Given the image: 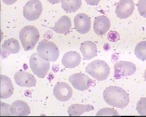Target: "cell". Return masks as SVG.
<instances>
[{"label":"cell","instance_id":"obj_1","mask_svg":"<svg viewBox=\"0 0 146 117\" xmlns=\"http://www.w3.org/2000/svg\"><path fill=\"white\" fill-rule=\"evenodd\" d=\"M104 101L110 106L119 108H125L129 102L128 94L123 88L116 86H110L103 92Z\"/></svg>","mask_w":146,"mask_h":117},{"label":"cell","instance_id":"obj_2","mask_svg":"<svg viewBox=\"0 0 146 117\" xmlns=\"http://www.w3.org/2000/svg\"><path fill=\"white\" fill-rule=\"evenodd\" d=\"M39 37V31L34 26L25 27L19 33V38L21 44L25 51L33 49L38 43Z\"/></svg>","mask_w":146,"mask_h":117},{"label":"cell","instance_id":"obj_3","mask_svg":"<svg viewBox=\"0 0 146 117\" xmlns=\"http://www.w3.org/2000/svg\"><path fill=\"white\" fill-rule=\"evenodd\" d=\"M85 70L86 73L98 81L106 80L110 73L108 64L102 60L92 61L87 65Z\"/></svg>","mask_w":146,"mask_h":117},{"label":"cell","instance_id":"obj_4","mask_svg":"<svg viewBox=\"0 0 146 117\" xmlns=\"http://www.w3.org/2000/svg\"><path fill=\"white\" fill-rule=\"evenodd\" d=\"M37 53L43 60L48 62H54L59 56V51L57 46L51 41L42 40L36 48Z\"/></svg>","mask_w":146,"mask_h":117},{"label":"cell","instance_id":"obj_5","mask_svg":"<svg viewBox=\"0 0 146 117\" xmlns=\"http://www.w3.org/2000/svg\"><path fill=\"white\" fill-rule=\"evenodd\" d=\"M30 66L35 74L39 78H44L50 68V64L42 59L38 53L33 54L29 60Z\"/></svg>","mask_w":146,"mask_h":117},{"label":"cell","instance_id":"obj_6","mask_svg":"<svg viewBox=\"0 0 146 117\" xmlns=\"http://www.w3.org/2000/svg\"><path fill=\"white\" fill-rule=\"evenodd\" d=\"M68 80L75 89L80 91L88 90L95 82V80L82 73H76L72 75Z\"/></svg>","mask_w":146,"mask_h":117},{"label":"cell","instance_id":"obj_7","mask_svg":"<svg viewBox=\"0 0 146 117\" xmlns=\"http://www.w3.org/2000/svg\"><path fill=\"white\" fill-rule=\"evenodd\" d=\"M43 7L39 0H30L23 7V16L29 21H34L39 19L42 14Z\"/></svg>","mask_w":146,"mask_h":117},{"label":"cell","instance_id":"obj_8","mask_svg":"<svg viewBox=\"0 0 146 117\" xmlns=\"http://www.w3.org/2000/svg\"><path fill=\"white\" fill-rule=\"evenodd\" d=\"M114 77L119 79L134 74L136 70V65L131 62L121 61L116 62L114 66Z\"/></svg>","mask_w":146,"mask_h":117},{"label":"cell","instance_id":"obj_9","mask_svg":"<svg viewBox=\"0 0 146 117\" xmlns=\"http://www.w3.org/2000/svg\"><path fill=\"white\" fill-rule=\"evenodd\" d=\"M53 93L58 100L66 102L70 100L72 96L73 90L70 86L66 82H58L54 86Z\"/></svg>","mask_w":146,"mask_h":117},{"label":"cell","instance_id":"obj_10","mask_svg":"<svg viewBox=\"0 0 146 117\" xmlns=\"http://www.w3.org/2000/svg\"><path fill=\"white\" fill-rule=\"evenodd\" d=\"M134 9L133 0H120L115 9V13L120 19H126L131 16Z\"/></svg>","mask_w":146,"mask_h":117},{"label":"cell","instance_id":"obj_11","mask_svg":"<svg viewBox=\"0 0 146 117\" xmlns=\"http://www.w3.org/2000/svg\"><path fill=\"white\" fill-rule=\"evenodd\" d=\"M91 24L90 17L84 13H79L74 19L75 28L77 32L81 34H86L90 31Z\"/></svg>","mask_w":146,"mask_h":117},{"label":"cell","instance_id":"obj_12","mask_svg":"<svg viewBox=\"0 0 146 117\" xmlns=\"http://www.w3.org/2000/svg\"><path fill=\"white\" fill-rule=\"evenodd\" d=\"M14 80L21 87L31 88L36 86V80L33 75L28 72L20 70L15 73Z\"/></svg>","mask_w":146,"mask_h":117},{"label":"cell","instance_id":"obj_13","mask_svg":"<svg viewBox=\"0 0 146 117\" xmlns=\"http://www.w3.org/2000/svg\"><path fill=\"white\" fill-rule=\"evenodd\" d=\"M110 27V20L107 16H97L94 20L93 28L94 32L99 36L106 34Z\"/></svg>","mask_w":146,"mask_h":117},{"label":"cell","instance_id":"obj_14","mask_svg":"<svg viewBox=\"0 0 146 117\" xmlns=\"http://www.w3.org/2000/svg\"><path fill=\"white\" fill-rule=\"evenodd\" d=\"M11 116H27L31 113V109L26 102L21 100L13 102L9 108Z\"/></svg>","mask_w":146,"mask_h":117},{"label":"cell","instance_id":"obj_15","mask_svg":"<svg viewBox=\"0 0 146 117\" xmlns=\"http://www.w3.org/2000/svg\"><path fill=\"white\" fill-rule=\"evenodd\" d=\"M81 61V57L78 53L74 51L66 53L62 59V64L65 68H74L78 66Z\"/></svg>","mask_w":146,"mask_h":117},{"label":"cell","instance_id":"obj_16","mask_svg":"<svg viewBox=\"0 0 146 117\" xmlns=\"http://www.w3.org/2000/svg\"><path fill=\"white\" fill-rule=\"evenodd\" d=\"M80 51L84 59L90 60L96 57L98 53V49L95 43L91 41H87L82 43Z\"/></svg>","mask_w":146,"mask_h":117},{"label":"cell","instance_id":"obj_17","mask_svg":"<svg viewBox=\"0 0 146 117\" xmlns=\"http://www.w3.org/2000/svg\"><path fill=\"white\" fill-rule=\"evenodd\" d=\"M14 87L10 78L4 75H1V98H9L12 95Z\"/></svg>","mask_w":146,"mask_h":117},{"label":"cell","instance_id":"obj_18","mask_svg":"<svg viewBox=\"0 0 146 117\" xmlns=\"http://www.w3.org/2000/svg\"><path fill=\"white\" fill-rule=\"evenodd\" d=\"M72 27L70 19L68 16H62L55 23L54 26L50 28L56 33L65 34L69 32Z\"/></svg>","mask_w":146,"mask_h":117},{"label":"cell","instance_id":"obj_19","mask_svg":"<svg viewBox=\"0 0 146 117\" xmlns=\"http://www.w3.org/2000/svg\"><path fill=\"white\" fill-rule=\"evenodd\" d=\"M94 106L90 104H73L68 109V113L71 116H80L86 112L94 110Z\"/></svg>","mask_w":146,"mask_h":117},{"label":"cell","instance_id":"obj_20","mask_svg":"<svg viewBox=\"0 0 146 117\" xmlns=\"http://www.w3.org/2000/svg\"><path fill=\"white\" fill-rule=\"evenodd\" d=\"M61 7L68 13L75 12L80 8L82 0H61Z\"/></svg>","mask_w":146,"mask_h":117},{"label":"cell","instance_id":"obj_21","mask_svg":"<svg viewBox=\"0 0 146 117\" xmlns=\"http://www.w3.org/2000/svg\"><path fill=\"white\" fill-rule=\"evenodd\" d=\"M20 48L19 42L14 38H10L5 40L2 45V50L13 54L18 53Z\"/></svg>","mask_w":146,"mask_h":117},{"label":"cell","instance_id":"obj_22","mask_svg":"<svg viewBox=\"0 0 146 117\" xmlns=\"http://www.w3.org/2000/svg\"><path fill=\"white\" fill-rule=\"evenodd\" d=\"M135 54L137 58L142 61H146V41L139 43L135 49Z\"/></svg>","mask_w":146,"mask_h":117},{"label":"cell","instance_id":"obj_23","mask_svg":"<svg viewBox=\"0 0 146 117\" xmlns=\"http://www.w3.org/2000/svg\"><path fill=\"white\" fill-rule=\"evenodd\" d=\"M136 110L141 116H146V98H142L138 101Z\"/></svg>","mask_w":146,"mask_h":117},{"label":"cell","instance_id":"obj_24","mask_svg":"<svg viewBox=\"0 0 146 117\" xmlns=\"http://www.w3.org/2000/svg\"><path fill=\"white\" fill-rule=\"evenodd\" d=\"M119 113L115 109L112 108H104L97 113V116H119Z\"/></svg>","mask_w":146,"mask_h":117},{"label":"cell","instance_id":"obj_25","mask_svg":"<svg viewBox=\"0 0 146 117\" xmlns=\"http://www.w3.org/2000/svg\"><path fill=\"white\" fill-rule=\"evenodd\" d=\"M137 6L140 15L146 18V0H139Z\"/></svg>","mask_w":146,"mask_h":117},{"label":"cell","instance_id":"obj_26","mask_svg":"<svg viewBox=\"0 0 146 117\" xmlns=\"http://www.w3.org/2000/svg\"><path fill=\"white\" fill-rule=\"evenodd\" d=\"M88 4L91 5H97L98 4L101 0H85Z\"/></svg>","mask_w":146,"mask_h":117},{"label":"cell","instance_id":"obj_27","mask_svg":"<svg viewBox=\"0 0 146 117\" xmlns=\"http://www.w3.org/2000/svg\"><path fill=\"white\" fill-rule=\"evenodd\" d=\"M3 2L7 5H12L17 1V0H2Z\"/></svg>","mask_w":146,"mask_h":117},{"label":"cell","instance_id":"obj_28","mask_svg":"<svg viewBox=\"0 0 146 117\" xmlns=\"http://www.w3.org/2000/svg\"><path fill=\"white\" fill-rule=\"evenodd\" d=\"M47 1L52 4L58 3L61 1V0H47Z\"/></svg>","mask_w":146,"mask_h":117},{"label":"cell","instance_id":"obj_29","mask_svg":"<svg viewBox=\"0 0 146 117\" xmlns=\"http://www.w3.org/2000/svg\"><path fill=\"white\" fill-rule=\"evenodd\" d=\"M144 78L146 81V69L145 71V73H144Z\"/></svg>","mask_w":146,"mask_h":117}]
</instances>
